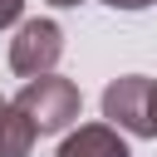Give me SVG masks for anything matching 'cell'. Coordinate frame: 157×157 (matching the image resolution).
<instances>
[{"instance_id":"obj_1","label":"cell","mask_w":157,"mask_h":157,"mask_svg":"<svg viewBox=\"0 0 157 157\" xmlns=\"http://www.w3.org/2000/svg\"><path fill=\"white\" fill-rule=\"evenodd\" d=\"M15 113L34 128V137H44V132H64L74 118H78V83L74 78H59V74H44V78H29L15 98Z\"/></svg>"},{"instance_id":"obj_2","label":"cell","mask_w":157,"mask_h":157,"mask_svg":"<svg viewBox=\"0 0 157 157\" xmlns=\"http://www.w3.org/2000/svg\"><path fill=\"white\" fill-rule=\"evenodd\" d=\"M64 54V29L54 20H25L10 39V69L20 78H44Z\"/></svg>"},{"instance_id":"obj_3","label":"cell","mask_w":157,"mask_h":157,"mask_svg":"<svg viewBox=\"0 0 157 157\" xmlns=\"http://www.w3.org/2000/svg\"><path fill=\"white\" fill-rule=\"evenodd\" d=\"M147 98H152V78L147 74H123L103 88V118L108 128H123L132 137H152L147 128Z\"/></svg>"},{"instance_id":"obj_4","label":"cell","mask_w":157,"mask_h":157,"mask_svg":"<svg viewBox=\"0 0 157 157\" xmlns=\"http://www.w3.org/2000/svg\"><path fill=\"white\" fill-rule=\"evenodd\" d=\"M54 157H132V152H128V142L118 137V128H108V123H83V128H74V132L59 142Z\"/></svg>"},{"instance_id":"obj_5","label":"cell","mask_w":157,"mask_h":157,"mask_svg":"<svg viewBox=\"0 0 157 157\" xmlns=\"http://www.w3.org/2000/svg\"><path fill=\"white\" fill-rule=\"evenodd\" d=\"M34 147V128L15 113L10 98H0V157H29Z\"/></svg>"},{"instance_id":"obj_6","label":"cell","mask_w":157,"mask_h":157,"mask_svg":"<svg viewBox=\"0 0 157 157\" xmlns=\"http://www.w3.org/2000/svg\"><path fill=\"white\" fill-rule=\"evenodd\" d=\"M20 10H25V0H0V29H10L20 20Z\"/></svg>"},{"instance_id":"obj_7","label":"cell","mask_w":157,"mask_h":157,"mask_svg":"<svg viewBox=\"0 0 157 157\" xmlns=\"http://www.w3.org/2000/svg\"><path fill=\"white\" fill-rule=\"evenodd\" d=\"M103 5H113V10H147V5H157V0H103Z\"/></svg>"},{"instance_id":"obj_8","label":"cell","mask_w":157,"mask_h":157,"mask_svg":"<svg viewBox=\"0 0 157 157\" xmlns=\"http://www.w3.org/2000/svg\"><path fill=\"white\" fill-rule=\"evenodd\" d=\"M147 128H152V137H157V83H152V98H147Z\"/></svg>"},{"instance_id":"obj_9","label":"cell","mask_w":157,"mask_h":157,"mask_svg":"<svg viewBox=\"0 0 157 157\" xmlns=\"http://www.w3.org/2000/svg\"><path fill=\"white\" fill-rule=\"evenodd\" d=\"M49 5H59V10H74V5H83V0H49Z\"/></svg>"}]
</instances>
